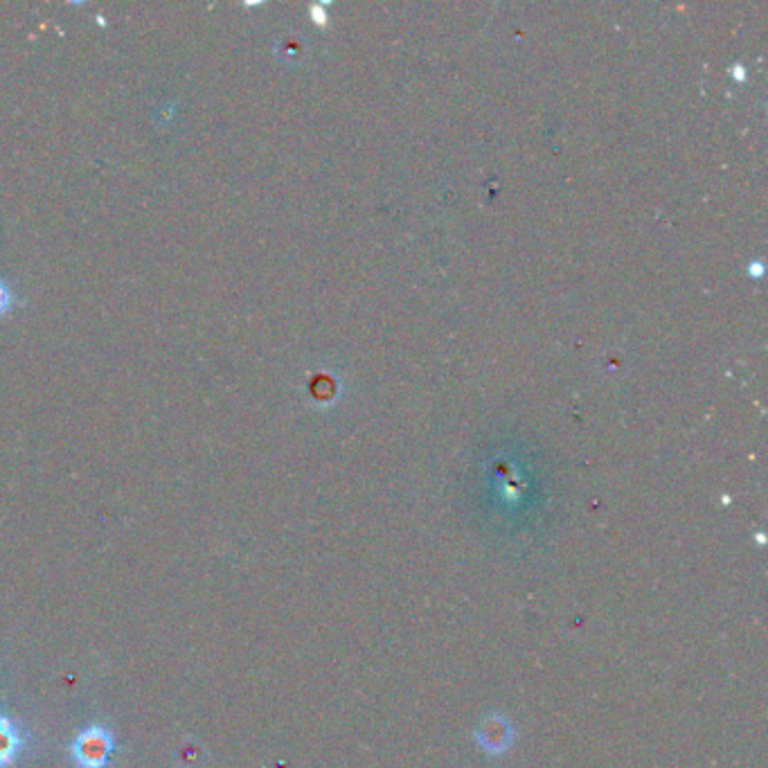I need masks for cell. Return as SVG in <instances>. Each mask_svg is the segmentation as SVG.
<instances>
[{
	"instance_id": "cell-1",
	"label": "cell",
	"mask_w": 768,
	"mask_h": 768,
	"mask_svg": "<svg viewBox=\"0 0 768 768\" xmlns=\"http://www.w3.org/2000/svg\"><path fill=\"white\" fill-rule=\"evenodd\" d=\"M113 753V737L100 726L82 730L73 744V755L79 766L102 768Z\"/></svg>"
},
{
	"instance_id": "cell-3",
	"label": "cell",
	"mask_w": 768,
	"mask_h": 768,
	"mask_svg": "<svg viewBox=\"0 0 768 768\" xmlns=\"http://www.w3.org/2000/svg\"><path fill=\"white\" fill-rule=\"evenodd\" d=\"M14 302H16V296L10 284H7V280L0 278V318H5L10 311L14 309Z\"/></svg>"
},
{
	"instance_id": "cell-2",
	"label": "cell",
	"mask_w": 768,
	"mask_h": 768,
	"mask_svg": "<svg viewBox=\"0 0 768 768\" xmlns=\"http://www.w3.org/2000/svg\"><path fill=\"white\" fill-rule=\"evenodd\" d=\"M21 750V737L16 732L14 723L7 717H0V768L14 764L16 755Z\"/></svg>"
}]
</instances>
